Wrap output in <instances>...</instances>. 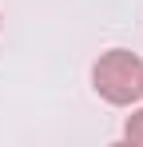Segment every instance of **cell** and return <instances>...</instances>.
Instances as JSON below:
<instances>
[{
    "instance_id": "6da1fadb",
    "label": "cell",
    "mask_w": 143,
    "mask_h": 147,
    "mask_svg": "<svg viewBox=\"0 0 143 147\" xmlns=\"http://www.w3.org/2000/svg\"><path fill=\"white\" fill-rule=\"evenodd\" d=\"M139 80H143V60L127 48H107L92 64V88L111 107H131L139 99Z\"/></svg>"
},
{
    "instance_id": "277c9868",
    "label": "cell",
    "mask_w": 143,
    "mask_h": 147,
    "mask_svg": "<svg viewBox=\"0 0 143 147\" xmlns=\"http://www.w3.org/2000/svg\"><path fill=\"white\" fill-rule=\"evenodd\" d=\"M0 28H4V16H0Z\"/></svg>"
},
{
    "instance_id": "7a4b0ae2",
    "label": "cell",
    "mask_w": 143,
    "mask_h": 147,
    "mask_svg": "<svg viewBox=\"0 0 143 147\" xmlns=\"http://www.w3.org/2000/svg\"><path fill=\"white\" fill-rule=\"evenodd\" d=\"M123 139L143 147V107H131V115L123 119Z\"/></svg>"
},
{
    "instance_id": "3957f363",
    "label": "cell",
    "mask_w": 143,
    "mask_h": 147,
    "mask_svg": "<svg viewBox=\"0 0 143 147\" xmlns=\"http://www.w3.org/2000/svg\"><path fill=\"white\" fill-rule=\"evenodd\" d=\"M139 99H143V80H139Z\"/></svg>"
}]
</instances>
